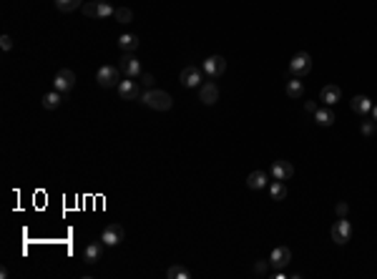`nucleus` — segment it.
<instances>
[{"mask_svg":"<svg viewBox=\"0 0 377 279\" xmlns=\"http://www.w3.org/2000/svg\"><path fill=\"white\" fill-rule=\"evenodd\" d=\"M350 106H352V111L360 113V116H367V113L372 111V101H370L367 96H355Z\"/></svg>","mask_w":377,"mask_h":279,"instance_id":"f3484780","label":"nucleus"},{"mask_svg":"<svg viewBox=\"0 0 377 279\" xmlns=\"http://www.w3.org/2000/svg\"><path fill=\"white\" fill-rule=\"evenodd\" d=\"M304 108H307L309 113H314V111H317V103H314V101H307V106H304Z\"/></svg>","mask_w":377,"mask_h":279,"instance_id":"473e14b6","label":"nucleus"},{"mask_svg":"<svg viewBox=\"0 0 377 279\" xmlns=\"http://www.w3.org/2000/svg\"><path fill=\"white\" fill-rule=\"evenodd\" d=\"M103 247H106V244H103L101 239H98V242H91V244L83 249V262H86V264H96V262L101 259V254H103Z\"/></svg>","mask_w":377,"mask_h":279,"instance_id":"4468645a","label":"nucleus"},{"mask_svg":"<svg viewBox=\"0 0 377 279\" xmlns=\"http://www.w3.org/2000/svg\"><path fill=\"white\" fill-rule=\"evenodd\" d=\"M312 70V56L309 53H297L295 58H292V63H289V73L295 75V78H302V75H307Z\"/></svg>","mask_w":377,"mask_h":279,"instance_id":"39448f33","label":"nucleus"},{"mask_svg":"<svg viewBox=\"0 0 377 279\" xmlns=\"http://www.w3.org/2000/svg\"><path fill=\"white\" fill-rule=\"evenodd\" d=\"M269 194H272V199H274V202H282V199L287 196V186H284V181L274 179V181L269 184Z\"/></svg>","mask_w":377,"mask_h":279,"instance_id":"412c9836","label":"nucleus"},{"mask_svg":"<svg viewBox=\"0 0 377 279\" xmlns=\"http://www.w3.org/2000/svg\"><path fill=\"white\" fill-rule=\"evenodd\" d=\"M80 10H83V15H88V18H98V3H86Z\"/></svg>","mask_w":377,"mask_h":279,"instance_id":"bb28decb","label":"nucleus"},{"mask_svg":"<svg viewBox=\"0 0 377 279\" xmlns=\"http://www.w3.org/2000/svg\"><path fill=\"white\" fill-rule=\"evenodd\" d=\"M201 70H204L209 78H219V75L226 70V61L222 58V56H209V58L201 63Z\"/></svg>","mask_w":377,"mask_h":279,"instance_id":"9d476101","label":"nucleus"},{"mask_svg":"<svg viewBox=\"0 0 377 279\" xmlns=\"http://www.w3.org/2000/svg\"><path fill=\"white\" fill-rule=\"evenodd\" d=\"M267 269H269V259H267V262H257V264H254V272H257L259 277H262V274H267Z\"/></svg>","mask_w":377,"mask_h":279,"instance_id":"c756f323","label":"nucleus"},{"mask_svg":"<svg viewBox=\"0 0 377 279\" xmlns=\"http://www.w3.org/2000/svg\"><path fill=\"white\" fill-rule=\"evenodd\" d=\"M166 277H169V279H189V277H191V272H189V269H184V267H169Z\"/></svg>","mask_w":377,"mask_h":279,"instance_id":"393cba45","label":"nucleus"},{"mask_svg":"<svg viewBox=\"0 0 377 279\" xmlns=\"http://www.w3.org/2000/svg\"><path fill=\"white\" fill-rule=\"evenodd\" d=\"M113 13H116V8H113L111 3L98 0V18H113Z\"/></svg>","mask_w":377,"mask_h":279,"instance_id":"a878e982","label":"nucleus"},{"mask_svg":"<svg viewBox=\"0 0 377 279\" xmlns=\"http://www.w3.org/2000/svg\"><path fill=\"white\" fill-rule=\"evenodd\" d=\"M340 98H342V91H340L337 86H324V88L319 91V101H322L324 106H334Z\"/></svg>","mask_w":377,"mask_h":279,"instance_id":"2eb2a0df","label":"nucleus"},{"mask_svg":"<svg viewBox=\"0 0 377 279\" xmlns=\"http://www.w3.org/2000/svg\"><path fill=\"white\" fill-rule=\"evenodd\" d=\"M302 93H304V83H302L300 78H292L287 83V96L289 98H302Z\"/></svg>","mask_w":377,"mask_h":279,"instance_id":"4be33fe9","label":"nucleus"},{"mask_svg":"<svg viewBox=\"0 0 377 279\" xmlns=\"http://www.w3.org/2000/svg\"><path fill=\"white\" fill-rule=\"evenodd\" d=\"M272 176L279 179V181H287V179L295 176V166L289 161H274L272 164Z\"/></svg>","mask_w":377,"mask_h":279,"instance_id":"ddd939ff","label":"nucleus"},{"mask_svg":"<svg viewBox=\"0 0 377 279\" xmlns=\"http://www.w3.org/2000/svg\"><path fill=\"white\" fill-rule=\"evenodd\" d=\"M246 186L254 189V191H257V189H264V186H267V174H264V171H252V174L246 176Z\"/></svg>","mask_w":377,"mask_h":279,"instance_id":"6ab92c4d","label":"nucleus"},{"mask_svg":"<svg viewBox=\"0 0 377 279\" xmlns=\"http://www.w3.org/2000/svg\"><path fill=\"white\" fill-rule=\"evenodd\" d=\"M179 81H181V86H186V88H199V86L204 83L201 68H196V66H186V68L179 73Z\"/></svg>","mask_w":377,"mask_h":279,"instance_id":"6e6552de","label":"nucleus"},{"mask_svg":"<svg viewBox=\"0 0 377 279\" xmlns=\"http://www.w3.org/2000/svg\"><path fill=\"white\" fill-rule=\"evenodd\" d=\"M139 78H141V81H139L141 86H146V88H153V81H156V78H153L151 73H141Z\"/></svg>","mask_w":377,"mask_h":279,"instance_id":"c85d7f7f","label":"nucleus"},{"mask_svg":"<svg viewBox=\"0 0 377 279\" xmlns=\"http://www.w3.org/2000/svg\"><path fill=\"white\" fill-rule=\"evenodd\" d=\"M0 46H3V51H13V38L5 33V35L0 38Z\"/></svg>","mask_w":377,"mask_h":279,"instance_id":"7c9ffc66","label":"nucleus"},{"mask_svg":"<svg viewBox=\"0 0 377 279\" xmlns=\"http://www.w3.org/2000/svg\"><path fill=\"white\" fill-rule=\"evenodd\" d=\"M372 121L377 124V106H372Z\"/></svg>","mask_w":377,"mask_h":279,"instance_id":"72a5a7b5","label":"nucleus"},{"mask_svg":"<svg viewBox=\"0 0 377 279\" xmlns=\"http://www.w3.org/2000/svg\"><path fill=\"white\" fill-rule=\"evenodd\" d=\"M375 121H365V124H362V136H367V139H370V136H372V134H375Z\"/></svg>","mask_w":377,"mask_h":279,"instance_id":"cd10ccee","label":"nucleus"},{"mask_svg":"<svg viewBox=\"0 0 377 279\" xmlns=\"http://www.w3.org/2000/svg\"><path fill=\"white\" fill-rule=\"evenodd\" d=\"M56 8H58L61 13H71V10L83 8V0H56Z\"/></svg>","mask_w":377,"mask_h":279,"instance_id":"5701e85b","label":"nucleus"},{"mask_svg":"<svg viewBox=\"0 0 377 279\" xmlns=\"http://www.w3.org/2000/svg\"><path fill=\"white\" fill-rule=\"evenodd\" d=\"M334 211H337V216H347V211H350V207H347L345 202H337V207H334Z\"/></svg>","mask_w":377,"mask_h":279,"instance_id":"2f4dec72","label":"nucleus"},{"mask_svg":"<svg viewBox=\"0 0 377 279\" xmlns=\"http://www.w3.org/2000/svg\"><path fill=\"white\" fill-rule=\"evenodd\" d=\"M141 103L149 106L153 111H169L174 106V98L166 93V91H158V88H149L144 96H141Z\"/></svg>","mask_w":377,"mask_h":279,"instance_id":"f257e3e1","label":"nucleus"},{"mask_svg":"<svg viewBox=\"0 0 377 279\" xmlns=\"http://www.w3.org/2000/svg\"><path fill=\"white\" fill-rule=\"evenodd\" d=\"M53 86H56V91L68 93V91L75 86V73L71 68H61L58 73H56V78H53Z\"/></svg>","mask_w":377,"mask_h":279,"instance_id":"1a4fd4ad","label":"nucleus"},{"mask_svg":"<svg viewBox=\"0 0 377 279\" xmlns=\"http://www.w3.org/2000/svg\"><path fill=\"white\" fill-rule=\"evenodd\" d=\"M118 96L123 98V101H141V86H139V81L136 78H129V81H121L118 86Z\"/></svg>","mask_w":377,"mask_h":279,"instance_id":"7ed1b4c3","label":"nucleus"},{"mask_svg":"<svg viewBox=\"0 0 377 279\" xmlns=\"http://www.w3.org/2000/svg\"><path fill=\"white\" fill-rule=\"evenodd\" d=\"M116 43H118V48H121L123 53H134V51L139 48V38H136L134 33H123Z\"/></svg>","mask_w":377,"mask_h":279,"instance_id":"a211bd4d","label":"nucleus"},{"mask_svg":"<svg viewBox=\"0 0 377 279\" xmlns=\"http://www.w3.org/2000/svg\"><path fill=\"white\" fill-rule=\"evenodd\" d=\"M61 91H51V93H46L43 96V108H48V111H56L58 106H61Z\"/></svg>","mask_w":377,"mask_h":279,"instance_id":"aec40b11","label":"nucleus"},{"mask_svg":"<svg viewBox=\"0 0 377 279\" xmlns=\"http://www.w3.org/2000/svg\"><path fill=\"white\" fill-rule=\"evenodd\" d=\"M289 262H292V249H289V247H277V249L269 254V264H272L274 269H284Z\"/></svg>","mask_w":377,"mask_h":279,"instance_id":"f8f14e48","label":"nucleus"},{"mask_svg":"<svg viewBox=\"0 0 377 279\" xmlns=\"http://www.w3.org/2000/svg\"><path fill=\"white\" fill-rule=\"evenodd\" d=\"M121 73L123 70L121 68H116V66H101L98 68V73H96V81L103 86V88H113V86H118L121 83Z\"/></svg>","mask_w":377,"mask_h":279,"instance_id":"f03ea898","label":"nucleus"},{"mask_svg":"<svg viewBox=\"0 0 377 279\" xmlns=\"http://www.w3.org/2000/svg\"><path fill=\"white\" fill-rule=\"evenodd\" d=\"M113 18H116L118 23H131V20H134V10H131V8H116Z\"/></svg>","mask_w":377,"mask_h":279,"instance_id":"b1692460","label":"nucleus"},{"mask_svg":"<svg viewBox=\"0 0 377 279\" xmlns=\"http://www.w3.org/2000/svg\"><path fill=\"white\" fill-rule=\"evenodd\" d=\"M199 101H201L204 106H214V103L219 101V88H217L214 81H206V83L199 86Z\"/></svg>","mask_w":377,"mask_h":279,"instance_id":"9b49d317","label":"nucleus"},{"mask_svg":"<svg viewBox=\"0 0 377 279\" xmlns=\"http://www.w3.org/2000/svg\"><path fill=\"white\" fill-rule=\"evenodd\" d=\"M314 121H317V126H332L334 121H337V116H334V111H332V106H327V108H317L314 111Z\"/></svg>","mask_w":377,"mask_h":279,"instance_id":"dca6fc26","label":"nucleus"},{"mask_svg":"<svg viewBox=\"0 0 377 279\" xmlns=\"http://www.w3.org/2000/svg\"><path fill=\"white\" fill-rule=\"evenodd\" d=\"M123 236H126V231H123L121 224H108V226L101 231V242H103L106 247H118V244L123 242Z\"/></svg>","mask_w":377,"mask_h":279,"instance_id":"20e7f679","label":"nucleus"},{"mask_svg":"<svg viewBox=\"0 0 377 279\" xmlns=\"http://www.w3.org/2000/svg\"><path fill=\"white\" fill-rule=\"evenodd\" d=\"M350 236H352V224L345 216H340V221H334V226H332V242H337L342 247L350 242Z\"/></svg>","mask_w":377,"mask_h":279,"instance_id":"423d86ee","label":"nucleus"},{"mask_svg":"<svg viewBox=\"0 0 377 279\" xmlns=\"http://www.w3.org/2000/svg\"><path fill=\"white\" fill-rule=\"evenodd\" d=\"M118 68L123 70V75H126V78H139V75L144 73V70H141V63H139V58H136L134 53H123V56H121Z\"/></svg>","mask_w":377,"mask_h":279,"instance_id":"0eeeda50","label":"nucleus"}]
</instances>
